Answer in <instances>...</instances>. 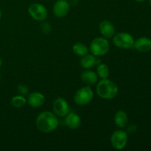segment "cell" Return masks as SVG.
<instances>
[{
    "label": "cell",
    "mask_w": 151,
    "mask_h": 151,
    "mask_svg": "<svg viewBox=\"0 0 151 151\" xmlns=\"http://www.w3.org/2000/svg\"><path fill=\"white\" fill-rule=\"evenodd\" d=\"M113 42L116 47L128 50L134 47V39L132 35L128 32H119L114 35Z\"/></svg>",
    "instance_id": "5"
},
{
    "label": "cell",
    "mask_w": 151,
    "mask_h": 151,
    "mask_svg": "<svg viewBox=\"0 0 151 151\" xmlns=\"http://www.w3.org/2000/svg\"><path fill=\"white\" fill-rule=\"evenodd\" d=\"M78 0H69V4H72V5H76L78 4Z\"/></svg>",
    "instance_id": "22"
},
{
    "label": "cell",
    "mask_w": 151,
    "mask_h": 151,
    "mask_svg": "<svg viewBox=\"0 0 151 151\" xmlns=\"http://www.w3.org/2000/svg\"><path fill=\"white\" fill-rule=\"evenodd\" d=\"M134 47L142 52H147L151 50V39L147 37H141L134 41Z\"/></svg>",
    "instance_id": "12"
},
{
    "label": "cell",
    "mask_w": 151,
    "mask_h": 151,
    "mask_svg": "<svg viewBox=\"0 0 151 151\" xmlns=\"http://www.w3.org/2000/svg\"><path fill=\"white\" fill-rule=\"evenodd\" d=\"M128 122V117L124 111L119 110L114 116V123L119 128H125Z\"/></svg>",
    "instance_id": "16"
},
{
    "label": "cell",
    "mask_w": 151,
    "mask_h": 151,
    "mask_svg": "<svg viewBox=\"0 0 151 151\" xmlns=\"http://www.w3.org/2000/svg\"><path fill=\"white\" fill-rule=\"evenodd\" d=\"M66 125L71 129H77L81 124V119L79 115L75 113H69L65 119Z\"/></svg>",
    "instance_id": "14"
},
{
    "label": "cell",
    "mask_w": 151,
    "mask_h": 151,
    "mask_svg": "<svg viewBox=\"0 0 151 151\" xmlns=\"http://www.w3.org/2000/svg\"><path fill=\"white\" fill-rule=\"evenodd\" d=\"M0 81H1V75H0Z\"/></svg>",
    "instance_id": "27"
},
{
    "label": "cell",
    "mask_w": 151,
    "mask_h": 151,
    "mask_svg": "<svg viewBox=\"0 0 151 151\" xmlns=\"http://www.w3.org/2000/svg\"><path fill=\"white\" fill-rule=\"evenodd\" d=\"M28 13L31 17L38 22H43L47 18V10L45 6L39 3L31 4L28 7Z\"/></svg>",
    "instance_id": "6"
},
{
    "label": "cell",
    "mask_w": 151,
    "mask_h": 151,
    "mask_svg": "<svg viewBox=\"0 0 151 151\" xmlns=\"http://www.w3.org/2000/svg\"><path fill=\"white\" fill-rule=\"evenodd\" d=\"M11 105L15 108H22L27 103V100L22 95L14 96L11 99Z\"/></svg>",
    "instance_id": "19"
},
{
    "label": "cell",
    "mask_w": 151,
    "mask_h": 151,
    "mask_svg": "<svg viewBox=\"0 0 151 151\" xmlns=\"http://www.w3.org/2000/svg\"><path fill=\"white\" fill-rule=\"evenodd\" d=\"M70 4L66 0H58L53 6V13L58 18H63L69 13Z\"/></svg>",
    "instance_id": "9"
},
{
    "label": "cell",
    "mask_w": 151,
    "mask_h": 151,
    "mask_svg": "<svg viewBox=\"0 0 151 151\" xmlns=\"http://www.w3.org/2000/svg\"><path fill=\"white\" fill-rule=\"evenodd\" d=\"M128 142V134L125 131L117 130L114 131L111 137L112 147L116 150H122L126 146Z\"/></svg>",
    "instance_id": "7"
},
{
    "label": "cell",
    "mask_w": 151,
    "mask_h": 151,
    "mask_svg": "<svg viewBox=\"0 0 151 151\" xmlns=\"http://www.w3.org/2000/svg\"><path fill=\"white\" fill-rule=\"evenodd\" d=\"M1 10H0V19H1Z\"/></svg>",
    "instance_id": "25"
},
{
    "label": "cell",
    "mask_w": 151,
    "mask_h": 151,
    "mask_svg": "<svg viewBox=\"0 0 151 151\" xmlns=\"http://www.w3.org/2000/svg\"><path fill=\"white\" fill-rule=\"evenodd\" d=\"M94 97V93L90 86L81 88L74 96V101L78 106H85L89 103Z\"/></svg>",
    "instance_id": "4"
},
{
    "label": "cell",
    "mask_w": 151,
    "mask_h": 151,
    "mask_svg": "<svg viewBox=\"0 0 151 151\" xmlns=\"http://www.w3.org/2000/svg\"><path fill=\"white\" fill-rule=\"evenodd\" d=\"M45 103V97L40 92H32L28 97V103L30 106L34 108L41 107Z\"/></svg>",
    "instance_id": "11"
},
{
    "label": "cell",
    "mask_w": 151,
    "mask_h": 151,
    "mask_svg": "<svg viewBox=\"0 0 151 151\" xmlns=\"http://www.w3.org/2000/svg\"><path fill=\"white\" fill-rule=\"evenodd\" d=\"M110 49L109 41L105 38L98 37L93 40L90 44V51L94 56H103Z\"/></svg>",
    "instance_id": "3"
},
{
    "label": "cell",
    "mask_w": 151,
    "mask_h": 151,
    "mask_svg": "<svg viewBox=\"0 0 151 151\" xmlns=\"http://www.w3.org/2000/svg\"><path fill=\"white\" fill-rule=\"evenodd\" d=\"M135 1H138V2H142V1H145V0H135Z\"/></svg>",
    "instance_id": "24"
},
{
    "label": "cell",
    "mask_w": 151,
    "mask_h": 151,
    "mask_svg": "<svg viewBox=\"0 0 151 151\" xmlns=\"http://www.w3.org/2000/svg\"><path fill=\"white\" fill-rule=\"evenodd\" d=\"M118 87L116 83L109 79H103L97 83L96 91L97 95L102 99L111 100L118 94Z\"/></svg>",
    "instance_id": "2"
},
{
    "label": "cell",
    "mask_w": 151,
    "mask_h": 151,
    "mask_svg": "<svg viewBox=\"0 0 151 151\" xmlns=\"http://www.w3.org/2000/svg\"><path fill=\"white\" fill-rule=\"evenodd\" d=\"M18 91H19V92L20 93V94L24 95V94H27V92L29 91V88H28V87L26 85H24V84H19V85L18 86Z\"/></svg>",
    "instance_id": "20"
},
{
    "label": "cell",
    "mask_w": 151,
    "mask_h": 151,
    "mask_svg": "<svg viewBox=\"0 0 151 151\" xmlns=\"http://www.w3.org/2000/svg\"><path fill=\"white\" fill-rule=\"evenodd\" d=\"M81 81L86 84L92 85V84L96 83L98 81V75L95 72L90 70L84 71L82 72L81 75Z\"/></svg>",
    "instance_id": "15"
},
{
    "label": "cell",
    "mask_w": 151,
    "mask_h": 151,
    "mask_svg": "<svg viewBox=\"0 0 151 151\" xmlns=\"http://www.w3.org/2000/svg\"><path fill=\"white\" fill-rule=\"evenodd\" d=\"M1 65H2V59H1V57H0V67L1 66Z\"/></svg>",
    "instance_id": "23"
},
{
    "label": "cell",
    "mask_w": 151,
    "mask_h": 151,
    "mask_svg": "<svg viewBox=\"0 0 151 151\" xmlns=\"http://www.w3.org/2000/svg\"><path fill=\"white\" fill-rule=\"evenodd\" d=\"M149 2H150V6H151V0H149Z\"/></svg>",
    "instance_id": "26"
},
{
    "label": "cell",
    "mask_w": 151,
    "mask_h": 151,
    "mask_svg": "<svg viewBox=\"0 0 151 151\" xmlns=\"http://www.w3.org/2000/svg\"><path fill=\"white\" fill-rule=\"evenodd\" d=\"M72 50L75 54L78 56H81V57L88 54V52L86 46L81 43H77V44H74L72 47Z\"/></svg>",
    "instance_id": "17"
},
{
    "label": "cell",
    "mask_w": 151,
    "mask_h": 151,
    "mask_svg": "<svg viewBox=\"0 0 151 151\" xmlns=\"http://www.w3.org/2000/svg\"><path fill=\"white\" fill-rule=\"evenodd\" d=\"M38 130L44 134L52 132L58 126V119L55 114L50 111H43L38 114L35 121Z\"/></svg>",
    "instance_id": "1"
},
{
    "label": "cell",
    "mask_w": 151,
    "mask_h": 151,
    "mask_svg": "<svg viewBox=\"0 0 151 151\" xmlns=\"http://www.w3.org/2000/svg\"><path fill=\"white\" fill-rule=\"evenodd\" d=\"M100 33L107 38H111L114 35L115 27L113 24L108 20H103L99 25Z\"/></svg>",
    "instance_id": "10"
},
{
    "label": "cell",
    "mask_w": 151,
    "mask_h": 151,
    "mask_svg": "<svg viewBox=\"0 0 151 151\" xmlns=\"http://www.w3.org/2000/svg\"><path fill=\"white\" fill-rule=\"evenodd\" d=\"M100 60L97 58L94 55H86L83 56L81 60V66L84 69H90L95 66L96 64H99Z\"/></svg>",
    "instance_id": "13"
},
{
    "label": "cell",
    "mask_w": 151,
    "mask_h": 151,
    "mask_svg": "<svg viewBox=\"0 0 151 151\" xmlns=\"http://www.w3.org/2000/svg\"><path fill=\"white\" fill-rule=\"evenodd\" d=\"M97 74L102 79H106L109 78L110 74L109 68L104 63H99V66H97Z\"/></svg>",
    "instance_id": "18"
},
{
    "label": "cell",
    "mask_w": 151,
    "mask_h": 151,
    "mask_svg": "<svg viewBox=\"0 0 151 151\" xmlns=\"http://www.w3.org/2000/svg\"><path fill=\"white\" fill-rule=\"evenodd\" d=\"M53 111L58 117L66 116L69 113V108L66 100L63 97H58L53 103Z\"/></svg>",
    "instance_id": "8"
},
{
    "label": "cell",
    "mask_w": 151,
    "mask_h": 151,
    "mask_svg": "<svg viewBox=\"0 0 151 151\" xmlns=\"http://www.w3.org/2000/svg\"><path fill=\"white\" fill-rule=\"evenodd\" d=\"M41 28H42L43 32L45 34H48L52 29L51 26H50V24L48 22H44L42 24V25H41Z\"/></svg>",
    "instance_id": "21"
}]
</instances>
